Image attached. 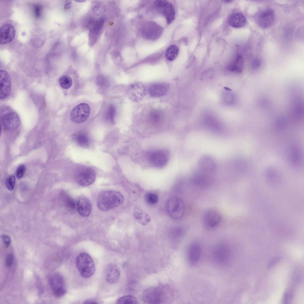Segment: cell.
Returning <instances> with one entry per match:
<instances>
[{
    "label": "cell",
    "mask_w": 304,
    "mask_h": 304,
    "mask_svg": "<svg viewBox=\"0 0 304 304\" xmlns=\"http://www.w3.org/2000/svg\"><path fill=\"white\" fill-rule=\"evenodd\" d=\"M275 19L274 11L267 8L259 11L256 14L255 20L259 26L262 28H267L271 26Z\"/></svg>",
    "instance_id": "cell-7"
},
{
    "label": "cell",
    "mask_w": 304,
    "mask_h": 304,
    "mask_svg": "<svg viewBox=\"0 0 304 304\" xmlns=\"http://www.w3.org/2000/svg\"><path fill=\"white\" fill-rule=\"evenodd\" d=\"M244 61L243 56L237 55L227 67L230 71L237 73L242 72L243 69Z\"/></svg>",
    "instance_id": "cell-25"
},
{
    "label": "cell",
    "mask_w": 304,
    "mask_h": 304,
    "mask_svg": "<svg viewBox=\"0 0 304 304\" xmlns=\"http://www.w3.org/2000/svg\"><path fill=\"white\" fill-rule=\"evenodd\" d=\"M77 1V2H83L84 1H85V0H76V1Z\"/></svg>",
    "instance_id": "cell-45"
},
{
    "label": "cell",
    "mask_w": 304,
    "mask_h": 304,
    "mask_svg": "<svg viewBox=\"0 0 304 304\" xmlns=\"http://www.w3.org/2000/svg\"><path fill=\"white\" fill-rule=\"evenodd\" d=\"M42 7L39 5H36L34 7V14L36 18L39 17L41 15Z\"/></svg>",
    "instance_id": "cell-40"
},
{
    "label": "cell",
    "mask_w": 304,
    "mask_h": 304,
    "mask_svg": "<svg viewBox=\"0 0 304 304\" xmlns=\"http://www.w3.org/2000/svg\"><path fill=\"white\" fill-rule=\"evenodd\" d=\"M13 256L12 254H10L7 255L6 259V265L7 267H10L12 264L13 262Z\"/></svg>",
    "instance_id": "cell-41"
},
{
    "label": "cell",
    "mask_w": 304,
    "mask_h": 304,
    "mask_svg": "<svg viewBox=\"0 0 304 304\" xmlns=\"http://www.w3.org/2000/svg\"><path fill=\"white\" fill-rule=\"evenodd\" d=\"M221 216L218 211L209 209L204 213L202 220L205 226L208 228H212L217 226L221 219Z\"/></svg>",
    "instance_id": "cell-13"
},
{
    "label": "cell",
    "mask_w": 304,
    "mask_h": 304,
    "mask_svg": "<svg viewBox=\"0 0 304 304\" xmlns=\"http://www.w3.org/2000/svg\"><path fill=\"white\" fill-rule=\"evenodd\" d=\"M115 113V109L112 104H110L108 107L105 113L106 118L109 121L113 122Z\"/></svg>",
    "instance_id": "cell-32"
},
{
    "label": "cell",
    "mask_w": 304,
    "mask_h": 304,
    "mask_svg": "<svg viewBox=\"0 0 304 304\" xmlns=\"http://www.w3.org/2000/svg\"><path fill=\"white\" fill-rule=\"evenodd\" d=\"M128 94L132 101L137 102L140 100L145 96V89L144 86L140 83H134L130 86Z\"/></svg>",
    "instance_id": "cell-18"
},
{
    "label": "cell",
    "mask_w": 304,
    "mask_h": 304,
    "mask_svg": "<svg viewBox=\"0 0 304 304\" xmlns=\"http://www.w3.org/2000/svg\"><path fill=\"white\" fill-rule=\"evenodd\" d=\"M200 245L197 243H194L189 246L188 252V258L190 265H195L200 259L201 254Z\"/></svg>",
    "instance_id": "cell-19"
},
{
    "label": "cell",
    "mask_w": 304,
    "mask_h": 304,
    "mask_svg": "<svg viewBox=\"0 0 304 304\" xmlns=\"http://www.w3.org/2000/svg\"><path fill=\"white\" fill-rule=\"evenodd\" d=\"M162 286L152 287L145 292V300L149 303H162L166 297L165 288Z\"/></svg>",
    "instance_id": "cell-5"
},
{
    "label": "cell",
    "mask_w": 304,
    "mask_h": 304,
    "mask_svg": "<svg viewBox=\"0 0 304 304\" xmlns=\"http://www.w3.org/2000/svg\"><path fill=\"white\" fill-rule=\"evenodd\" d=\"M280 259V257L279 256H276L273 258L270 261L268 265V267H270L273 266L278 262Z\"/></svg>",
    "instance_id": "cell-42"
},
{
    "label": "cell",
    "mask_w": 304,
    "mask_h": 304,
    "mask_svg": "<svg viewBox=\"0 0 304 304\" xmlns=\"http://www.w3.org/2000/svg\"><path fill=\"white\" fill-rule=\"evenodd\" d=\"M166 208L169 215L178 219L182 218L185 211V205L183 200L176 196L169 198L167 201Z\"/></svg>",
    "instance_id": "cell-3"
},
{
    "label": "cell",
    "mask_w": 304,
    "mask_h": 304,
    "mask_svg": "<svg viewBox=\"0 0 304 304\" xmlns=\"http://www.w3.org/2000/svg\"><path fill=\"white\" fill-rule=\"evenodd\" d=\"M0 74V98L4 99L8 96L11 91V81L8 73L1 70Z\"/></svg>",
    "instance_id": "cell-14"
},
{
    "label": "cell",
    "mask_w": 304,
    "mask_h": 304,
    "mask_svg": "<svg viewBox=\"0 0 304 304\" xmlns=\"http://www.w3.org/2000/svg\"><path fill=\"white\" fill-rule=\"evenodd\" d=\"M71 1H67L66 4H65L64 6V9H70L71 7Z\"/></svg>",
    "instance_id": "cell-43"
},
{
    "label": "cell",
    "mask_w": 304,
    "mask_h": 304,
    "mask_svg": "<svg viewBox=\"0 0 304 304\" xmlns=\"http://www.w3.org/2000/svg\"><path fill=\"white\" fill-rule=\"evenodd\" d=\"M246 18L242 13L237 12L230 15L227 20L229 24L232 27L238 28L244 26L246 23Z\"/></svg>",
    "instance_id": "cell-24"
},
{
    "label": "cell",
    "mask_w": 304,
    "mask_h": 304,
    "mask_svg": "<svg viewBox=\"0 0 304 304\" xmlns=\"http://www.w3.org/2000/svg\"><path fill=\"white\" fill-rule=\"evenodd\" d=\"M213 255L214 259L217 262L220 264H224L228 260L229 251L224 246L218 245L214 249Z\"/></svg>",
    "instance_id": "cell-22"
},
{
    "label": "cell",
    "mask_w": 304,
    "mask_h": 304,
    "mask_svg": "<svg viewBox=\"0 0 304 304\" xmlns=\"http://www.w3.org/2000/svg\"><path fill=\"white\" fill-rule=\"evenodd\" d=\"M15 34L13 25L10 24L3 25L0 28V43L4 44L10 42L14 39Z\"/></svg>",
    "instance_id": "cell-15"
},
{
    "label": "cell",
    "mask_w": 304,
    "mask_h": 304,
    "mask_svg": "<svg viewBox=\"0 0 304 304\" xmlns=\"http://www.w3.org/2000/svg\"><path fill=\"white\" fill-rule=\"evenodd\" d=\"M134 216L137 221L143 226L148 225L151 220L149 215L140 207L136 206L134 209Z\"/></svg>",
    "instance_id": "cell-23"
},
{
    "label": "cell",
    "mask_w": 304,
    "mask_h": 304,
    "mask_svg": "<svg viewBox=\"0 0 304 304\" xmlns=\"http://www.w3.org/2000/svg\"><path fill=\"white\" fill-rule=\"evenodd\" d=\"M65 204L66 207L72 211H74L77 209L76 202L71 197H67Z\"/></svg>",
    "instance_id": "cell-33"
},
{
    "label": "cell",
    "mask_w": 304,
    "mask_h": 304,
    "mask_svg": "<svg viewBox=\"0 0 304 304\" xmlns=\"http://www.w3.org/2000/svg\"><path fill=\"white\" fill-rule=\"evenodd\" d=\"M163 28L156 23L148 21L142 26V32L143 36L147 38L156 39L161 35L163 32Z\"/></svg>",
    "instance_id": "cell-12"
},
{
    "label": "cell",
    "mask_w": 304,
    "mask_h": 304,
    "mask_svg": "<svg viewBox=\"0 0 304 304\" xmlns=\"http://www.w3.org/2000/svg\"><path fill=\"white\" fill-rule=\"evenodd\" d=\"M75 264L78 272L85 278L90 277L95 272V267L94 262L86 253L82 252L79 254L76 259Z\"/></svg>",
    "instance_id": "cell-2"
},
{
    "label": "cell",
    "mask_w": 304,
    "mask_h": 304,
    "mask_svg": "<svg viewBox=\"0 0 304 304\" xmlns=\"http://www.w3.org/2000/svg\"><path fill=\"white\" fill-rule=\"evenodd\" d=\"M169 89V85L166 83H155L150 86L149 89V92L152 96L159 97L166 95Z\"/></svg>",
    "instance_id": "cell-20"
},
{
    "label": "cell",
    "mask_w": 304,
    "mask_h": 304,
    "mask_svg": "<svg viewBox=\"0 0 304 304\" xmlns=\"http://www.w3.org/2000/svg\"><path fill=\"white\" fill-rule=\"evenodd\" d=\"M154 5L158 11L164 16L168 23L170 24L173 21L175 12L172 4L166 0H157L155 1Z\"/></svg>",
    "instance_id": "cell-8"
},
{
    "label": "cell",
    "mask_w": 304,
    "mask_h": 304,
    "mask_svg": "<svg viewBox=\"0 0 304 304\" xmlns=\"http://www.w3.org/2000/svg\"><path fill=\"white\" fill-rule=\"evenodd\" d=\"M96 173L91 168H86L80 170L76 174V180L80 185L85 186L92 184L95 181Z\"/></svg>",
    "instance_id": "cell-11"
},
{
    "label": "cell",
    "mask_w": 304,
    "mask_h": 304,
    "mask_svg": "<svg viewBox=\"0 0 304 304\" xmlns=\"http://www.w3.org/2000/svg\"><path fill=\"white\" fill-rule=\"evenodd\" d=\"M1 238L5 247L8 248L11 243V239L9 236L7 235H4L1 236Z\"/></svg>",
    "instance_id": "cell-39"
},
{
    "label": "cell",
    "mask_w": 304,
    "mask_h": 304,
    "mask_svg": "<svg viewBox=\"0 0 304 304\" xmlns=\"http://www.w3.org/2000/svg\"><path fill=\"white\" fill-rule=\"evenodd\" d=\"M49 282L54 295L57 297L64 295L66 292L64 279L62 276L58 273H54L50 275L49 278Z\"/></svg>",
    "instance_id": "cell-10"
},
{
    "label": "cell",
    "mask_w": 304,
    "mask_h": 304,
    "mask_svg": "<svg viewBox=\"0 0 304 304\" xmlns=\"http://www.w3.org/2000/svg\"><path fill=\"white\" fill-rule=\"evenodd\" d=\"M58 82L61 87L65 89L70 88L72 84L71 78L66 75L61 76L59 79Z\"/></svg>",
    "instance_id": "cell-30"
},
{
    "label": "cell",
    "mask_w": 304,
    "mask_h": 304,
    "mask_svg": "<svg viewBox=\"0 0 304 304\" xmlns=\"http://www.w3.org/2000/svg\"><path fill=\"white\" fill-rule=\"evenodd\" d=\"M76 206L77 211L81 216L86 217L90 214L91 205L89 200L86 197H79L76 202Z\"/></svg>",
    "instance_id": "cell-17"
},
{
    "label": "cell",
    "mask_w": 304,
    "mask_h": 304,
    "mask_svg": "<svg viewBox=\"0 0 304 304\" xmlns=\"http://www.w3.org/2000/svg\"><path fill=\"white\" fill-rule=\"evenodd\" d=\"M148 159L150 163L158 168H161L167 163L169 159V154L165 150H156L151 151L149 153Z\"/></svg>",
    "instance_id": "cell-6"
},
{
    "label": "cell",
    "mask_w": 304,
    "mask_h": 304,
    "mask_svg": "<svg viewBox=\"0 0 304 304\" xmlns=\"http://www.w3.org/2000/svg\"><path fill=\"white\" fill-rule=\"evenodd\" d=\"M97 303L95 300H92L88 299L84 301L83 303L85 304H92Z\"/></svg>",
    "instance_id": "cell-44"
},
{
    "label": "cell",
    "mask_w": 304,
    "mask_h": 304,
    "mask_svg": "<svg viewBox=\"0 0 304 304\" xmlns=\"http://www.w3.org/2000/svg\"><path fill=\"white\" fill-rule=\"evenodd\" d=\"M124 201V197L119 192L106 190L99 194L96 201L98 209L102 211L111 210L121 205Z\"/></svg>",
    "instance_id": "cell-1"
},
{
    "label": "cell",
    "mask_w": 304,
    "mask_h": 304,
    "mask_svg": "<svg viewBox=\"0 0 304 304\" xmlns=\"http://www.w3.org/2000/svg\"><path fill=\"white\" fill-rule=\"evenodd\" d=\"M261 64V60L258 58H255L251 64L252 68L256 70L260 67Z\"/></svg>",
    "instance_id": "cell-38"
},
{
    "label": "cell",
    "mask_w": 304,
    "mask_h": 304,
    "mask_svg": "<svg viewBox=\"0 0 304 304\" xmlns=\"http://www.w3.org/2000/svg\"><path fill=\"white\" fill-rule=\"evenodd\" d=\"M192 181L195 185L200 186H204L208 183L207 177L202 174H197L194 175L192 178Z\"/></svg>",
    "instance_id": "cell-28"
},
{
    "label": "cell",
    "mask_w": 304,
    "mask_h": 304,
    "mask_svg": "<svg viewBox=\"0 0 304 304\" xmlns=\"http://www.w3.org/2000/svg\"><path fill=\"white\" fill-rule=\"evenodd\" d=\"M144 199L146 203L150 205L156 204L159 201L158 195L153 192H148L146 193L145 195Z\"/></svg>",
    "instance_id": "cell-31"
},
{
    "label": "cell",
    "mask_w": 304,
    "mask_h": 304,
    "mask_svg": "<svg viewBox=\"0 0 304 304\" xmlns=\"http://www.w3.org/2000/svg\"><path fill=\"white\" fill-rule=\"evenodd\" d=\"M0 117L2 125L6 130H15L19 126L20 121L16 113L9 108L1 110Z\"/></svg>",
    "instance_id": "cell-4"
},
{
    "label": "cell",
    "mask_w": 304,
    "mask_h": 304,
    "mask_svg": "<svg viewBox=\"0 0 304 304\" xmlns=\"http://www.w3.org/2000/svg\"><path fill=\"white\" fill-rule=\"evenodd\" d=\"M89 106L85 103H81L75 107L70 115L72 121L75 123L80 124L85 121L90 113Z\"/></svg>",
    "instance_id": "cell-9"
},
{
    "label": "cell",
    "mask_w": 304,
    "mask_h": 304,
    "mask_svg": "<svg viewBox=\"0 0 304 304\" xmlns=\"http://www.w3.org/2000/svg\"><path fill=\"white\" fill-rule=\"evenodd\" d=\"M116 304H138L139 303L138 299L132 295H128L121 297L116 302Z\"/></svg>",
    "instance_id": "cell-29"
},
{
    "label": "cell",
    "mask_w": 304,
    "mask_h": 304,
    "mask_svg": "<svg viewBox=\"0 0 304 304\" xmlns=\"http://www.w3.org/2000/svg\"><path fill=\"white\" fill-rule=\"evenodd\" d=\"M198 166L201 171L207 173L213 172L216 167L214 160L208 155H203L200 158L198 162Z\"/></svg>",
    "instance_id": "cell-16"
},
{
    "label": "cell",
    "mask_w": 304,
    "mask_h": 304,
    "mask_svg": "<svg viewBox=\"0 0 304 304\" xmlns=\"http://www.w3.org/2000/svg\"><path fill=\"white\" fill-rule=\"evenodd\" d=\"M179 52L178 47L175 45L170 46L167 49L165 53L166 59L169 61L174 60L177 57Z\"/></svg>",
    "instance_id": "cell-27"
},
{
    "label": "cell",
    "mask_w": 304,
    "mask_h": 304,
    "mask_svg": "<svg viewBox=\"0 0 304 304\" xmlns=\"http://www.w3.org/2000/svg\"><path fill=\"white\" fill-rule=\"evenodd\" d=\"M93 10L94 14L97 15H103L105 12L104 7L100 4H96L93 7Z\"/></svg>",
    "instance_id": "cell-36"
},
{
    "label": "cell",
    "mask_w": 304,
    "mask_h": 304,
    "mask_svg": "<svg viewBox=\"0 0 304 304\" xmlns=\"http://www.w3.org/2000/svg\"><path fill=\"white\" fill-rule=\"evenodd\" d=\"M120 274V270L118 266L114 264H109L106 270V281L110 284L115 283L119 279Z\"/></svg>",
    "instance_id": "cell-21"
},
{
    "label": "cell",
    "mask_w": 304,
    "mask_h": 304,
    "mask_svg": "<svg viewBox=\"0 0 304 304\" xmlns=\"http://www.w3.org/2000/svg\"><path fill=\"white\" fill-rule=\"evenodd\" d=\"M26 169V167L24 165H21L18 167L16 173V176L18 178H20L23 176Z\"/></svg>",
    "instance_id": "cell-37"
},
{
    "label": "cell",
    "mask_w": 304,
    "mask_h": 304,
    "mask_svg": "<svg viewBox=\"0 0 304 304\" xmlns=\"http://www.w3.org/2000/svg\"><path fill=\"white\" fill-rule=\"evenodd\" d=\"M73 138L77 144L81 146L86 147L89 144V138L84 133L79 132L77 133L73 136Z\"/></svg>",
    "instance_id": "cell-26"
},
{
    "label": "cell",
    "mask_w": 304,
    "mask_h": 304,
    "mask_svg": "<svg viewBox=\"0 0 304 304\" xmlns=\"http://www.w3.org/2000/svg\"><path fill=\"white\" fill-rule=\"evenodd\" d=\"M15 183V178L14 176L11 175L9 176L6 180L5 183L6 186L7 188L9 190L12 191L14 188Z\"/></svg>",
    "instance_id": "cell-34"
},
{
    "label": "cell",
    "mask_w": 304,
    "mask_h": 304,
    "mask_svg": "<svg viewBox=\"0 0 304 304\" xmlns=\"http://www.w3.org/2000/svg\"><path fill=\"white\" fill-rule=\"evenodd\" d=\"M108 81L105 77L102 75H99L97 78L96 83L97 84L102 88L106 87L108 85Z\"/></svg>",
    "instance_id": "cell-35"
}]
</instances>
